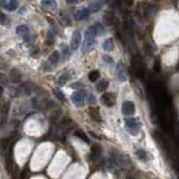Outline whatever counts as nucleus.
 <instances>
[{
	"label": "nucleus",
	"instance_id": "obj_34",
	"mask_svg": "<svg viewBox=\"0 0 179 179\" xmlns=\"http://www.w3.org/2000/svg\"><path fill=\"white\" fill-rule=\"evenodd\" d=\"M86 98H87V102L90 104H94L95 103V98H94V95H92V94H87Z\"/></svg>",
	"mask_w": 179,
	"mask_h": 179
},
{
	"label": "nucleus",
	"instance_id": "obj_13",
	"mask_svg": "<svg viewBox=\"0 0 179 179\" xmlns=\"http://www.w3.org/2000/svg\"><path fill=\"white\" fill-rule=\"evenodd\" d=\"M102 154V147L100 145H92V149H91V157L92 159H96L101 156Z\"/></svg>",
	"mask_w": 179,
	"mask_h": 179
},
{
	"label": "nucleus",
	"instance_id": "obj_31",
	"mask_svg": "<svg viewBox=\"0 0 179 179\" xmlns=\"http://www.w3.org/2000/svg\"><path fill=\"white\" fill-rule=\"evenodd\" d=\"M60 49H62L63 56H66V57H67V56L69 55V48H68L67 45H65V44H63V45H60Z\"/></svg>",
	"mask_w": 179,
	"mask_h": 179
},
{
	"label": "nucleus",
	"instance_id": "obj_42",
	"mask_svg": "<svg viewBox=\"0 0 179 179\" xmlns=\"http://www.w3.org/2000/svg\"><path fill=\"white\" fill-rule=\"evenodd\" d=\"M66 2L69 4H76L77 2V0H66Z\"/></svg>",
	"mask_w": 179,
	"mask_h": 179
},
{
	"label": "nucleus",
	"instance_id": "obj_2",
	"mask_svg": "<svg viewBox=\"0 0 179 179\" xmlns=\"http://www.w3.org/2000/svg\"><path fill=\"white\" fill-rule=\"evenodd\" d=\"M125 125H127V129L129 130V132L131 133L132 136H136L141 128L140 121L136 119H132V118L125 120Z\"/></svg>",
	"mask_w": 179,
	"mask_h": 179
},
{
	"label": "nucleus",
	"instance_id": "obj_30",
	"mask_svg": "<svg viewBox=\"0 0 179 179\" xmlns=\"http://www.w3.org/2000/svg\"><path fill=\"white\" fill-rule=\"evenodd\" d=\"M54 94H55V96L58 98L60 101H64V98H64V94H63V92H62L60 89H55V90H54Z\"/></svg>",
	"mask_w": 179,
	"mask_h": 179
},
{
	"label": "nucleus",
	"instance_id": "obj_12",
	"mask_svg": "<svg viewBox=\"0 0 179 179\" xmlns=\"http://www.w3.org/2000/svg\"><path fill=\"white\" fill-rule=\"evenodd\" d=\"M89 15H90V10L89 9H86V8H84V9H81V10H78L76 13H75V19L76 20H84V19H86V18L89 17Z\"/></svg>",
	"mask_w": 179,
	"mask_h": 179
},
{
	"label": "nucleus",
	"instance_id": "obj_16",
	"mask_svg": "<svg viewBox=\"0 0 179 179\" xmlns=\"http://www.w3.org/2000/svg\"><path fill=\"white\" fill-rule=\"evenodd\" d=\"M8 111H9V104L8 103H4L1 107H0V112H1V121H2V124L6 122L7 120V115H8Z\"/></svg>",
	"mask_w": 179,
	"mask_h": 179
},
{
	"label": "nucleus",
	"instance_id": "obj_20",
	"mask_svg": "<svg viewBox=\"0 0 179 179\" xmlns=\"http://www.w3.org/2000/svg\"><path fill=\"white\" fill-rule=\"evenodd\" d=\"M6 166H7V170H8L9 172H13V151H10V154L7 156V159H6Z\"/></svg>",
	"mask_w": 179,
	"mask_h": 179
},
{
	"label": "nucleus",
	"instance_id": "obj_6",
	"mask_svg": "<svg viewBox=\"0 0 179 179\" xmlns=\"http://www.w3.org/2000/svg\"><path fill=\"white\" fill-rule=\"evenodd\" d=\"M94 45H95V40H94L93 37H89V36H85V39H84V43H83V47H82V51L84 53H89L93 49Z\"/></svg>",
	"mask_w": 179,
	"mask_h": 179
},
{
	"label": "nucleus",
	"instance_id": "obj_43",
	"mask_svg": "<svg viewBox=\"0 0 179 179\" xmlns=\"http://www.w3.org/2000/svg\"><path fill=\"white\" fill-rule=\"evenodd\" d=\"M2 94H4V87L0 85V98H2Z\"/></svg>",
	"mask_w": 179,
	"mask_h": 179
},
{
	"label": "nucleus",
	"instance_id": "obj_28",
	"mask_svg": "<svg viewBox=\"0 0 179 179\" xmlns=\"http://www.w3.org/2000/svg\"><path fill=\"white\" fill-rule=\"evenodd\" d=\"M98 77H100V73L98 71H92V72L89 74V80L91 82H95L98 80Z\"/></svg>",
	"mask_w": 179,
	"mask_h": 179
},
{
	"label": "nucleus",
	"instance_id": "obj_40",
	"mask_svg": "<svg viewBox=\"0 0 179 179\" xmlns=\"http://www.w3.org/2000/svg\"><path fill=\"white\" fill-rule=\"evenodd\" d=\"M20 177H22V179H27V177H28V176H27V168L22 172V176H20Z\"/></svg>",
	"mask_w": 179,
	"mask_h": 179
},
{
	"label": "nucleus",
	"instance_id": "obj_23",
	"mask_svg": "<svg viewBox=\"0 0 179 179\" xmlns=\"http://www.w3.org/2000/svg\"><path fill=\"white\" fill-rule=\"evenodd\" d=\"M69 80H71V74H69V73H64V74H62L60 77L58 78V84H60V85H64L65 83H67Z\"/></svg>",
	"mask_w": 179,
	"mask_h": 179
},
{
	"label": "nucleus",
	"instance_id": "obj_5",
	"mask_svg": "<svg viewBox=\"0 0 179 179\" xmlns=\"http://www.w3.org/2000/svg\"><path fill=\"white\" fill-rule=\"evenodd\" d=\"M115 101H116V98L114 93H104L102 95V102L107 107H113L115 104Z\"/></svg>",
	"mask_w": 179,
	"mask_h": 179
},
{
	"label": "nucleus",
	"instance_id": "obj_11",
	"mask_svg": "<svg viewBox=\"0 0 179 179\" xmlns=\"http://www.w3.org/2000/svg\"><path fill=\"white\" fill-rule=\"evenodd\" d=\"M101 8H102V1L100 0H93L89 6L90 13H98Z\"/></svg>",
	"mask_w": 179,
	"mask_h": 179
},
{
	"label": "nucleus",
	"instance_id": "obj_19",
	"mask_svg": "<svg viewBox=\"0 0 179 179\" xmlns=\"http://www.w3.org/2000/svg\"><path fill=\"white\" fill-rule=\"evenodd\" d=\"M103 48H104V51H112L114 49V40L112 38L107 39L104 42V44H103Z\"/></svg>",
	"mask_w": 179,
	"mask_h": 179
},
{
	"label": "nucleus",
	"instance_id": "obj_41",
	"mask_svg": "<svg viewBox=\"0 0 179 179\" xmlns=\"http://www.w3.org/2000/svg\"><path fill=\"white\" fill-rule=\"evenodd\" d=\"M80 86H81L80 83H75V84H72L71 87H72V89H77V87H80Z\"/></svg>",
	"mask_w": 179,
	"mask_h": 179
},
{
	"label": "nucleus",
	"instance_id": "obj_7",
	"mask_svg": "<svg viewBox=\"0 0 179 179\" xmlns=\"http://www.w3.org/2000/svg\"><path fill=\"white\" fill-rule=\"evenodd\" d=\"M134 111H136V107H134V104L131 101H125L122 104V112L125 115H132Z\"/></svg>",
	"mask_w": 179,
	"mask_h": 179
},
{
	"label": "nucleus",
	"instance_id": "obj_14",
	"mask_svg": "<svg viewBox=\"0 0 179 179\" xmlns=\"http://www.w3.org/2000/svg\"><path fill=\"white\" fill-rule=\"evenodd\" d=\"M4 1L6 0H4L2 2V6H4L6 7V9H8V10H10V11H13V10H16L18 7V1L17 0H7V2L4 4Z\"/></svg>",
	"mask_w": 179,
	"mask_h": 179
},
{
	"label": "nucleus",
	"instance_id": "obj_35",
	"mask_svg": "<svg viewBox=\"0 0 179 179\" xmlns=\"http://www.w3.org/2000/svg\"><path fill=\"white\" fill-rule=\"evenodd\" d=\"M7 22V16L2 11H0V24H6Z\"/></svg>",
	"mask_w": 179,
	"mask_h": 179
},
{
	"label": "nucleus",
	"instance_id": "obj_44",
	"mask_svg": "<svg viewBox=\"0 0 179 179\" xmlns=\"http://www.w3.org/2000/svg\"><path fill=\"white\" fill-rule=\"evenodd\" d=\"M125 179H136V177H134V176H128Z\"/></svg>",
	"mask_w": 179,
	"mask_h": 179
},
{
	"label": "nucleus",
	"instance_id": "obj_29",
	"mask_svg": "<svg viewBox=\"0 0 179 179\" xmlns=\"http://www.w3.org/2000/svg\"><path fill=\"white\" fill-rule=\"evenodd\" d=\"M143 49H145V53L147 54V55L151 56L152 54H154V49H152V47H151L150 44L145 43V45H143Z\"/></svg>",
	"mask_w": 179,
	"mask_h": 179
},
{
	"label": "nucleus",
	"instance_id": "obj_8",
	"mask_svg": "<svg viewBox=\"0 0 179 179\" xmlns=\"http://www.w3.org/2000/svg\"><path fill=\"white\" fill-rule=\"evenodd\" d=\"M42 6L46 10H49V11H55L57 9L56 0H42Z\"/></svg>",
	"mask_w": 179,
	"mask_h": 179
},
{
	"label": "nucleus",
	"instance_id": "obj_36",
	"mask_svg": "<svg viewBox=\"0 0 179 179\" xmlns=\"http://www.w3.org/2000/svg\"><path fill=\"white\" fill-rule=\"evenodd\" d=\"M154 69L156 71V72H159L160 71V62H159V60H154Z\"/></svg>",
	"mask_w": 179,
	"mask_h": 179
},
{
	"label": "nucleus",
	"instance_id": "obj_26",
	"mask_svg": "<svg viewBox=\"0 0 179 179\" xmlns=\"http://www.w3.org/2000/svg\"><path fill=\"white\" fill-rule=\"evenodd\" d=\"M75 136H77V138H80L81 140H83L85 143H89V138L86 136V134L83 131H81V130H77V131H75Z\"/></svg>",
	"mask_w": 179,
	"mask_h": 179
},
{
	"label": "nucleus",
	"instance_id": "obj_25",
	"mask_svg": "<svg viewBox=\"0 0 179 179\" xmlns=\"http://www.w3.org/2000/svg\"><path fill=\"white\" fill-rule=\"evenodd\" d=\"M136 154L138 156V158L140 159V160H142V161H147L148 160V154H147V152H145V150H136Z\"/></svg>",
	"mask_w": 179,
	"mask_h": 179
},
{
	"label": "nucleus",
	"instance_id": "obj_32",
	"mask_svg": "<svg viewBox=\"0 0 179 179\" xmlns=\"http://www.w3.org/2000/svg\"><path fill=\"white\" fill-rule=\"evenodd\" d=\"M103 60L107 63V64L109 65H113L114 64V60H113V58L112 57H110L109 55H103Z\"/></svg>",
	"mask_w": 179,
	"mask_h": 179
},
{
	"label": "nucleus",
	"instance_id": "obj_33",
	"mask_svg": "<svg viewBox=\"0 0 179 179\" xmlns=\"http://www.w3.org/2000/svg\"><path fill=\"white\" fill-rule=\"evenodd\" d=\"M47 43L48 44L54 43V35H53L51 31H48V33H47Z\"/></svg>",
	"mask_w": 179,
	"mask_h": 179
},
{
	"label": "nucleus",
	"instance_id": "obj_27",
	"mask_svg": "<svg viewBox=\"0 0 179 179\" xmlns=\"http://www.w3.org/2000/svg\"><path fill=\"white\" fill-rule=\"evenodd\" d=\"M72 127V120L68 119V118H65L63 121H62V123H60V128L62 129H68Z\"/></svg>",
	"mask_w": 179,
	"mask_h": 179
},
{
	"label": "nucleus",
	"instance_id": "obj_37",
	"mask_svg": "<svg viewBox=\"0 0 179 179\" xmlns=\"http://www.w3.org/2000/svg\"><path fill=\"white\" fill-rule=\"evenodd\" d=\"M0 83H2L4 85H7L8 84V81H7V77L4 74H0Z\"/></svg>",
	"mask_w": 179,
	"mask_h": 179
},
{
	"label": "nucleus",
	"instance_id": "obj_24",
	"mask_svg": "<svg viewBox=\"0 0 179 179\" xmlns=\"http://www.w3.org/2000/svg\"><path fill=\"white\" fill-rule=\"evenodd\" d=\"M107 86H109V82L107 80H101V82L96 85V89L98 92H104L107 89Z\"/></svg>",
	"mask_w": 179,
	"mask_h": 179
},
{
	"label": "nucleus",
	"instance_id": "obj_45",
	"mask_svg": "<svg viewBox=\"0 0 179 179\" xmlns=\"http://www.w3.org/2000/svg\"><path fill=\"white\" fill-rule=\"evenodd\" d=\"M177 69H179V63H178V66H177Z\"/></svg>",
	"mask_w": 179,
	"mask_h": 179
},
{
	"label": "nucleus",
	"instance_id": "obj_39",
	"mask_svg": "<svg viewBox=\"0 0 179 179\" xmlns=\"http://www.w3.org/2000/svg\"><path fill=\"white\" fill-rule=\"evenodd\" d=\"M123 2H124L125 4H127V6H129V7H131V6L133 4V0H123Z\"/></svg>",
	"mask_w": 179,
	"mask_h": 179
},
{
	"label": "nucleus",
	"instance_id": "obj_9",
	"mask_svg": "<svg viewBox=\"0 0 179 179\" xmlns=\"http://www.w3.org/2000/svg\"><path fill=\"white\" fill-rule=\"evenodd\" d=\"M116 76L120 82H124L127 80V74H125V69H124L123 65L119 63L116 66Z\"/></svg>",
	"mask_w": 179,
	"mask_h": 179
},
{
	"label": "nucleus",
	"instance_id": "obj_18",
	"mask_svg": "<svg viewBox=\"0 0 179 179\" xmlns=\"http://www.w3.org/2000/svg\"><path fill=\"white\" fill-rule=\"evenodd\" d=\"M98 34V26L93 25V26H90L87 30L85 31V36H89V37H95L96 35Z\"/></svg>",
	"mask_w": 179,
	"mask_h": 179
},
{
	"label": "nucleus",
	"instance_id": "obj_10",
	"mask_svg": "<svg viewBox=\"0 0 179 179\" xmlns=\"http://www.w3.org/2000/svg\"><path fill=\"white\" fill-rule=\"evenodd\" d=\"M89 114H90V116H91V119L94 120V121H96V122H101V121H102L98 107H90Z\"/></svg>",
	"mask_w": 179,
	"mask_h": 179
},
{
	"label": "nucleus",
	"instance_id": "obj_1",
	"mask_svg": "<svg viewBox=\"0 0 179 179\" xmlns=\"http://www.w3.org/2000/svg\"><path fill=\"white\" fill-rule=\"evenodd\" d=\"M131 65L132 68L136 72V75L138 77H143L145 75V67H143V62L139 56H134L131 60Z\"/></svg>",
	"mask_w": 179,
	"mask_h": 179
},
{
	"label": "nucleus",
	"instance_id": "obj_22",
	"mask_svg": "<svg viewBox=\"0 0 179 179\" xmlns=\"http://www.w3.org/2000/svg\"><path fill=\"white\" fill-rule=\"evenodd\" d=\"M28 31H29V28L27 27L26 25H20L17 27V29H16V33L17 35H20V36H25V35L28 34Z\"/></svg>",
	"mask_w": 179,
	"mask_h": 179
},
{
	"label": "nucleus",
	"instance_id": "obj_17",
	"mask_svg": "<svg viewBox=\"0 0 179 179\" xmlns=\"http://www.w3.org/2000/svg\"><path fill=\"white\" fill-rule=\"evenodd\" d=\"M9 77H10V81L13 82V83H17V82L20 81V77H22V75H20V72L18 71V69H11L10 71V74H9Z\"/></svg>",
	"mask_w": 179,
	"mask_h": 179
},
{
	"label": "nucleus",
	"instance_id": "obj_21",
	"mask_svg": "<svg viewBox=\"0 0 179 179\" xmlns=\"http://www.w3.org/2000/svg\"><path fill=\"white\" fill-rule=\"evenodd\" d=\"M58 60H60V53L58 51H53L51 54V56H49V58H48V62L51 63V64L55 65L58 63Z\"/></svg>",
	"mask_w": 179,
	"mask_h": 179
},
{
	"label": "nucleus",
	"instance_id": "obj_38",
	"mask_svg": "<svg viewBox=\"0 0 179 179\" xmlns=\"http://www.w3.org/2000/svg\"><path fill=\"white\" fill-rule=\"evenodd\" d=\"M38 54H39L38 48H36V49H34V51H31V56H33V57H38Z\"/></svg>",
	"mask_w": 179,
	"mask_h": 179
},
{
	"label": "nucleus",
	"instance_id": "obj_3",
	"mask_svg": "<svg viewBox=\"0 0 179 179\" xmlns=\"http://www.w3.org/2000/svg\"><path fill=\"white\" fill-rule=\"evenodd\" d=\"M86 96H87V92L84 90H80L72 95V102L76 105V107H81L85 101Z\"/></svg>",
	"mask_w": 179,
	"mask_h": 179
},
{
	"label": "nucleus",
	"instance_id": "obj_4",
	"mask_svg": "<svg viewBox=\"0 0 179 179\" xmlns=\"http://www.w3.org/2000/svg\"><path fill=\"white\" fill-rule=\"evenodd\" d=\"M81 39H82L81 33L75 30V31L73 33L72 39H71V48H72L73 51H76L77 48L80 47V45H81Z\"/></svg>",
	"mask_w": 179,
	"mask_h": 179
},
{
	"label": "nucleus",
	"instance_id": "obj_15",
	"mask_svg": "<svg viewBox=\"0 0 179 179\" xmlns=\"http://www.w3.org/2000/svg\"><path fill=\"white\" fill-rule=\"evenodd\" d=\"M152 136H154V140L157 141L159 145H163L165 148L167 147V145H166V141H165V138H163V134H162L160 131H154V133H152Z\"/></svg>",
	"mask_w": 179,
	"mask_h": 179
}]
</instances>
